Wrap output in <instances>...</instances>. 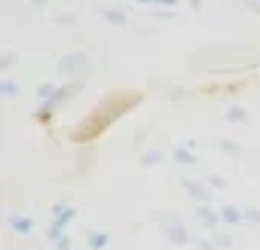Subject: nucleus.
I'll list each match as a JSON object with an SVG mask.
<instances>
[{"label": "nucleus", "mask_w": 260, "mask_h": 250, "mask_svg": "<svg viewBox=\"0 0 260 250\" xmlns=\"http://www.w3.org/2000/svg\"><path fill=\"white\" fill-rule=\"evenodd\" d=\"M184 189H187V192H190L193 198H199L202 204H205V201L211 198V192H208V189H205L202 183H196V180H190V177H184Z\"/></svg>", "instance_id": "20e7f679"}, {"label": "nucleus", "mask_w": 260, "mask_h": 250, "mask_svg": "<svg viewBox=\"0 0 260 250\" xmlns=\"http://www.w3.org/2000/svg\"><path fill=\"white\" fill-rule=\"evenodd\" d=\"M245 10H254V13H260V0H245Z\"/></svg>", "instance_id": "dca6fc26"}, {"label": "nucleus", "mask_w": 260, "mask_h": 250, "mask_svg": "<svg viewBox=\"0 0 260 250\" xmlns=\"http://www.w3.org/2000/svg\"><path fill=\"white\" fill-rule=\"evenodd\" d=\"M55 22H58V25H77V16H58Z\"/></svg>", "instance_id": "2eb2a0df"}, {"label": "nucleus", "mask_w": 260, "mask_h": 250, "mask_svg": "<svg viewBox=\"0 0 260 250\" xmlns=\"http://www.w3.org/2000/svg\"><path fill=\"white\" fill-rule=\"evenodd\" d=\"M55 244H58V247H55V250H68V247H71V238H58V241H55Z\"/></svg>", "instance_id": "f3484780"}, {"label": "nucleus", "mask_w": 260, "mask_h": 250, "mask_svg": "<svg viewBox=\"0 0 260 250\" xmlns=\"http://www.w3.org/2000/svg\"><path fill=\"white\" fill-rule=\"evenodd\" d=\"M0 92H4V95H16V86L10 79H4V82H0Z\"/></svg>", "instance_id": "ddd939ff"}, {"label": "nucleus", "mask_w": 260, "mask_h": 250, "mask_svg": "<svg viewBox=\"0 0 260 250\" xmlns=\"http://www.w3.org/2000/svg\"><path fill=\"white\" fill-rule=\"evenodd\" d=\"M226 119L230 122H248V110L245 107H230L226 110Z\"/></svg>", "instance_id": "1a4fd4ad"}, {"label": "nucleus", "mask_w": 260, "mask_h": 250, "mask_svg": "<svg viewBox=\"0 0 260 250\" xmlns=\"http://www.w3.org/2000/svg\"><path fill=\"white\" fill-rule=\"evenodd\" d=\"M159 159H162V153H150V156H144L141 162H144V165H156Z\"/></svg>", "instance_id": "4468645a"}, {"label": "nucleus", "mask_w": 260, "mask_h": 250, "mask_svg": "<svg viewBox=\"0 0 260 250\" xmlns=\"http://www.w3.org/2000/svg\"><path fill=\"white\" fill-rule=\"evenodd\" d=\"M156 217L166 220V223H159V226H162V232H166V238H169L172 244H187V229H184V223H181L178 214H156Z\"/></svg>", "instance_id": "f257e3e1"}, {"label": "nucleus", "mask_w": 260, "mask_h": 250, "mask_svg": "<svg viewBox=\"0 0 260 250\" xmlns=\"http://www.w3.org/2000/svg\"><path fill=\"white\" fill-rule=\"evenodd\" d=\"M101 16H104V19H110V22H116V25H122V22H125V16H122V13H110V10H101Z\"/></svg>", "instance_id": "f8f14e48"}, {"label": "nucleus", "mask_w": 260, "mask_h": 250, "mask_svg": "<svg viewBox=\"0 0 260 250\" xmlns=\"http://www.w3.org/2000/svg\"><path fill=\"white\" fill-rule=\"evenodd\" d=\"M31 4H34V7H43V4H46V0H31Z\"/></svg>", "instance_id": "a211bd4d"}, {"label": "nucleus", "mask_w": 260, "mask_h": 250, "mask_svg": "<svg viewBox=\"0 0 260 250\" xmlns=\"http://www.w3.org/2000/svg\"><path fill=\"white\" fill-rule=\"evenodd\" d=\"M89 247L92 250H104L107 247V235L104 232H89Z\"/></svg>", "instance_id": "6e6552de"}, {"label": "nucleus", "mask_w": 260, "mask_h": 250, "mask_svg": "<svg viewBox=\"0 0 260 250\" xmlns=\"http://www.w3.org/2000/svg\"><path fill=\"white\" fill-rule=\"evenodd\" d=\"M220 220H223V223H230V226H242V223L248 220V211L233 207V204H223V207H220Z\"/></svg>", "instance_id": "7ed1b4c3"}, {"label": "nucleus", "mask_w": 260, "mask_h": 250, "mask_svg": "<svg viewBox=\"0 0 260 250\" xmlns=\"http://www.w3.org/2000/svg\"><path fill=\"white\" fill-rule=\"evenodd\" d=\"M220 147L226 150V156H233V159H242V150H239L233 141H220Z\"/></svg>", "instance_id": "9b49d317"}, {"label": "nucleus", "mask_w": 260, "mask_h": 250, "mask_svg": "<svg viewBox=\"0 0 260 250\" xmlns=\"http://www.w3.org/2000/svg\"><path fill=\"white\" fill-rule=\"evenodd\" d=\"M196 214H199V220H202L205 229H214L217 223H223V220H220V211H211V207H205V204H199Z\"/></svg>", "instance_id": "39448f33"}, {"label": "nucleus", "mask_w": 260, "mask_h": 250, "mask_svg": "<svg viewBox=\"0 0 260 250\" xmlns=\"http://www.w3.org/2000/svg\"><path fill=\"white\" fill-rule=\"evenodd\" d=\"M10 229L19 232V235H28V232L34 229V220H31V217H22V214H13V217H10Z\"/></svg>", "instance_id": "423d86ee"}, {"label": "nucleus", "mask_w": 260, "mask_h": 250, "mask_svg": "<svg viewBox=\"0 0 260 250\" xmlns=\"http://www.w3.org/2000/svg\"><path fill=\"white\" fill-rule=\"evenodd\" d=\"M172 159L181 162V165H196V162H199V156H196V153H187V150H175Z\"/></svg>", "instance_id": "0eeeda50"}, {"label": "nucleus", "mask_w": 260, "mask_h": 250, "mask_svg": "<svg viewBox=\"0 0 260 250\" xmlns=\"http://www.w3.org/2000/svg\"><path fill=\"white\" fill-rule=\"evenodd\" d=\"M141 7H162V10H175L178 0H138Z\"/></svg>", "instance_id": "9d476101"}, {"label": "nucleus", "mask_w": 260, "mask_h": 250, "mask_svg": "<svg viewBox=\"0 0 260 250\" xmlns=\"http://www.w3.org/2000/svg\"><path fill=\"white\" fill-rule=\"evenodd\" d=\"M89 64V55L86 52H74V55H61L58 61V73L61 76H80V70Z\"/></svg>", "instance_id": "f03ea898"}]
</instances>
